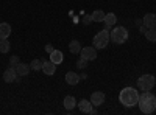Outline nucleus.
Instances as JSON below:
<instances>
[{
	"mask_svg": "<svg viewBox=\"0 0 156 115\" xmlns=\"http://www.w3.org/2000/svg\"><path fill=\"white\" fill-rule=\"evenodd\" d=\"M62 59H64V56H62V53L59 52V50H53V52L50 53V61H51V62H55L56 66L62 62Z\"/></svg>",
	"mask_w": 156,
	"mask_h": 115,
	"instance_id": "2eb2a0df",
	"label": "nucleus"
},
{
	"mask_svg": "<svg viewBox=\"0 0 156 115\" xmlns=\"http://www.w3.org/2000/svg\"><path fill=\"white\" fill-rule=\"evenodd\" d=\"M42 72L45 75H53L56 72V64L55 62H51V61H44L42 64Z\"/></svg>",
	"mask_w": 156,
	"mask_h": 115,
	"instance_id": "9d476101",
	"label": "nucleus"
},
{
	"mask_svg": "<svg viewBox=\"0 0 156 115\" xmlns=\"http://www.w3.org/2000/svg\"><path fill=\"white\" fill-rule=\"evenodd\" d=\"M103 101H105V93L103 92H94L90 95V103H92V106H101Z\"/></svg>",
	"mask_w": 156,
	"mask_h": 115,
	"instance_id": "6e6552de",
	"label": "nucleus"
},
{
	"mask_svg": "<svg viewBox=\"0 0 156 115\" xmlns=\"http://www.w3.org/2000/svg\"><path fill=\"white\" fill-rule=\"evenodd\" d=\"M53 50H55V48H53V45H50V44H48V45H45V52H47L48 55H50L51 52H53Z\"/></svg>",
	"mask_w": 156,
	"mask_h": 115,
	"instance_id": "393cba45",
	"label": "nucleus"
},
{
	"mask_svg": "<svg viewBox=\"0 0 156 115\" xmlns=\"http://www.w3.org/2000/svg\"><path fill=\"white\" fill-rule=\"evenodd\" d=\"M115 20H117V17H115L114 12H108V14H105V20H103V22H105L106 27L111 28L112 25H115Z\"/></svg>",
	"mask_w": 156,
	"mask_h": 115,
	"instance_id": "a211bd4d",
	"label": "nucleus"
},
{
	"mask_svg": "<svg viewBox=\"0 0 156 115\" xmlns=\"http://www.w3.org/2000/svg\"><path fill=\"white\" fill-rule=\"evenodd\" d=\"M80 56L84 58L86 61H94L97 58V48L95 47H83L80 52Z\"/></svg>",
	"mask_w": 156,
	"mask_h": 115,
	"instance_id": "423d86ee",
	"label": "nucleus"
},
{
	"mask_svg": "<svg viewBox=\"0 0 156 115\" xmlns=\"http://www.w3.org/2000/svg\"><path fill=\"white\" fill-rule=\"evenodd\" d=\"M78 81H80V76H78L75 72H67L66 73V83L67 84L75 86V84H78Z\"/></svg>",
	"mask_w": 156,
	"mask_h": 115,
	"instance_id": "ddd939ff",
	"label": "nucleus"
},
{
	"mask_svg": "<svg viewBox=\"0 0 156 115\" xmlns=\"http://www.w3.org/2000/svg\"><path fill=\"white\" fill-rule=\"evenodd\" d=\"M81 44L78 42V41H72L70 44H69V50H70V53H73V55H80V52H81Z\"/></svg>",
	"mask_w": 156,
	"mask_h": 115,
	"instance_id": "f3484780",
	"label": "nucleus"
},
{
	"mask_svg": "<svg viewBox=\"0 0 156 115\" xmlns=\"http://www.w3.org/2000/svg\"><path fill=\"white\" fill-rule=\"evenodd\" d=\"M9 34H11V27H9V23H6V22L0 23V39H8Z\"/></svg>",
	"mask_w": 156,
	"mask_h": 115,
	"instance_id": "f8f14e48",
	"label": "nucleus"
},
{
	"mask_svg": "<svg viewBox=\"0 0 156 115\" xmlns=\"http://www.w3.org/2000/svg\"><path fill=\"white\" fill-rule=\"evenodd\" d=\"M31 69H30V66H27V64H23V62H19L17 66H16V72H17V75L19 76H25V75H28V72H30Z\"/></svg>",
	"mask_w": 156,
	"mask_h": 115,
	"instance_id": "4468645a",
	"label": "nucleus"
},
{
	"mask_svg": "<svg viewBox=\"0 0 156 115\" xmlns=\"http://www.w3.org/2000/svg\"><path fill=\"white\" fill-rule=\"evenodd\" d=\"M75 106H76V100H75L72 95H69V96L64 98V107H66L67 110H72Z\"/></svg>",
	"mask_w": 156,
	"mask_h": 115,
	"instance_id": "dca6fc26",
	"label": "nucleus"
},
{
	"mask_svg": "<svg viewBox=\"0 0 156 115\" xmlns=\"http://www.w3.org/2000/svg\"><path fill=\"white\" fill-rule=\"evenodd\" d=\"M156 84V79H154V76L153 75H142L140 78L137 79V86L142 92H148L151 90V89L154 87Z\"/></svg>",
	"mask_w": 156,
	"mask_h": 115,
	"instance_id": "20e7f679",
	"label": "nucleus"
},
{
	"mask_svg": "<svg viewBox=\"0 0 156 115\" xmlns=\"http://www.w3.org/2000/svg\"><path fill=\"white\" fill-rule=\"evenodd\" d=\"M147 30H148V28H147V27H145V25H142V27H140V28H139V31H140V33H142V34H145V33H147Z\"/></svg>",
	"mask_w": 156,
	"mask_h": 115,
	"instance_id": "a878e982",
	"label": "nucleus"
},
{
	"mask_svg": "<svg viewBox=\"0 0 156 115\" xmlns=\"http://www.w3.org/2000/svg\"><path fill=\"white\" fill-rule=\"evenodd\" d=\"M137 106H139L142 113H153L156 109V96L153 93H150V90L144 92L142 95H139Z\"/></svg>",
	"mask_w": 156,
	"mask_h": 115,
	"instance_id": "f257e3e1",
	"label": "nucleus"
},
{
	"mask_svg": "<svg viewBox=\"0 0 156 115\" xmlns=\"http://www.w3.org/2000/svg\"><path fill=\"white\" fill-rule=\"evenodd\" d=\"M42 64H44L42 59H33V61L30 62V69L37 72V70H41V69H42Z\"/></svg>",
	"mask_w": 156,
	"mask_h": 115,
	"instance_id": "aec40b11",
	"label": "nucleus"
},
{
	"mask_svg": "<svg viewBox=\"0 0 156 115\" xmlns=\"http://www.w3.org/2000/svg\"><path fill=\"white\" fill-rule=\"evenodd\" d=\"M19 62H20V61H19V56H11V59H9V64H11L12 67H16Z\"/></svg>",
	"mask_w": 156,
	"mask_h": 115,
	"instance_id": "b1692460",
	"label": "nucleus"
},
{
	"mask_svg": "<svg viewBox=\"0 0 156 115\" xmlns=\"http://www.w3.org/2000/svg\"><path fill=\"white\" fill-rule=\"evenodd\" d=\"M128 39V30L125 27H115L114 30H111L109 33V41H112L114 44H123Z\"/></svg>",
	"mask_w": 156,
	"mask_h": 115,
	"instance_id": "7ed1b4c3",
	"label": "nucleus"
},
{
	"mask_svg": "<svg viewBox=\"0 0 156 115\" xmlns=\"http://www.w3.org/2000/svg\"><path fill=\"white\" fill-rule=\"evenodd\" d=\"M3 81L5 83H14V81H19V75L16 72L14 67H8L5 72H3Z\"/></svg>",
	"mask_w": 156,
	"mask_h": 115,
	"instance_id": "0eeeda50",
	"label": "nucleus"
},
{
	"mask_svg": "<svg viewBox=\"0 0 156 115\" xmlns=\"http://www.w3.org/2000/svg\"><path fill=\"white\" fill-rule=\"evenodd\" d=\"M87 62H89V61H86L84 58H81V56H80V59L76 61V66L80 67V69H86V67H87Z\"/></svg>",
	"mask_w": 156,
	"mask_h": 115,
	"instance_id": "5701e85b",
	"label": "nucleus"
},
{
	"mask_svg": "<svg viewBox=\"0 0 156 115\" xmlns=\"http://www.w3.org/2000/svg\"><path fill=\"white\" fill-rule=\"evenodd\" d=\"M90 17H92L94 22H103L105 20V12H103L101 9H95L92 14H90Z\"/></svg>",
	"mask_w": 156,
	"mask_h": 115,
	"instance_id": "6ab92c4d",
	"label": "nucleus"
},
{
	"mask_svg": "<svg viewBox=\"0 0 156 115\" xmlns=\"http://www.w3.org/2000/svg\"><path fill=\"white\" fill-rule=\"evenodd\" d=\"M145 37L148 42H156V28H148L145 33Z\"/></svg>",
	"mask_w": 156,
	"mask_h": 115,
	"instance_id": "4be33fe9",
	"label": "nucleus"
},
{
	"mask_svg": "<svg viewBox=\"0 0 156 115\" xmlns=\"http://www.w3.org/2000/svg\"><path fill=\"white\" fill-rule=\"evenodd\" d=\"M144 25L147 28H156V14H153V12H148V14L144 16Z\"/></svg>",
	"mask_w": 156,
	"mask_h": 115,
	"instance_id": "1a4fd4ad",
	"label": "nucleus"
},
{
	"mask_svg": "<svg viewBox=\"0 0 156 115\" xmlns=\"http://www.w3.org/2000/svg\"><path fill=\"white\" fill-rule=\"evenodd\" d=\"M78 109L84 113H92V103L87 100H80V103H78Z\"/></svg>",
	"mask_w": 156,
	"mask_h": 115,
	"instance_id": "9b49d317",
	"label": "nucleus"
},
{
	"mask_svg": "<svg viewBox=\"0 0 156 115\" xmlns=\"http://www.w3.org/2000/svg\"><path fill=\"white\" fill-rule=\"evenodd\" d=\"M119 100H120V103L125 107H133V106L137 104V101H139V92L136 90L134 87H125L123 90L120 92V95H119Z\"/></svg>",
	"mask_w": 156,
	"mask_h": 115,
	"instance_id": "f03ea898",
	"label": "nucleus"
},
{
	"mask_svg": "<svg viewBox=\"0 0 156 115\" xmlns=\"http://www.w3.org/2000/svg\"><path fill=\"white\" fill-rule=\"evenodd\" d=\"M9 48H11V45H9L8 39H0V53H3V55L8 53Z\"/></svg>",
	"mask_w": 156,
	"mask_h": 115,
	"instance_id": "412c9836",
	"label": "nucleus"
},
{
	"mask_svg": "<svg viewBox=\"0 0 156 115\" xmlns=\"http://www.w3.org/2000/svg\"><path fill=\"white\" fill-rule=\"evenodd\" d=\"M94 47L95 48H105L108 44H109V31L103 30V31H98L95 36H94Z\"/></svg>",
	"mask_w": 156,
	"mask_h": 115,
	"instance_id": "39448f33",
	"label": "nucleus"
}]
</instances>
